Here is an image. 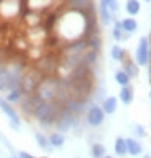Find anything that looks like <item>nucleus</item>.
<instances>
[{
  "label": "nucleus",
  "mask_w": 151,
  "mask_h": 158,
  "mask_svg": "<svg viewBox=\"0 0 151 158\" xmlns=\"http://www.w3.org/2000/svg\"><path fill=\"white\" fill-rule=\"evenodd\" d=\"M99 18L102 21V25H111L112 23V13L107 7V0H99Z\"/></svg>",
  "instance_id": "nucleus-13"
},
{
  "label": "nucleus",
  "mask_w": 151,
  "mask_h": 158,
  "mask_svg": "<svg viewBox=\"0 0 151 158\" xmlns=\"http://www.w3.org/2000/svg\"><path fill=\"white\" fill-rule=\"evenodd\" d=\"M149 64H151V54H149Z\"/></svg>",
  "instance_id": "nucleus-39"
},
{
  "label": "nucleus",
  "mask_w": 151,
  "mask_h": 158,
  "mask_svg": "<svg viewBox=\"0 0 151 158\" xmlns=\"http://www.w3.org/2000/svg\"><path fill=\"white\" fill-rule=\"evenodd\" d=\"M114 152H115V155H119V156H125L127 155V142H125L124 137H117V139H115Z\"/></svg>",
  "instance_id": "nucleus-21"
},
{
  "label": "nucleus",
  "mask_w": 151,
  "mask_h": 158,
  "mask_svg": "<svg viewBox=\"0 0 151 158\" xmlns=\"http://www.w3.org/2000/svg\"><path fill=\"white\" fill-rule=\"evenodd\" d=\"M149 78H151V64H149Z\"/></svg>",
  "instance_id": "nucleus-35"
},
{
  "label": "nucleus",
  "mask_w": 151,
  "mask_h": 158,
  "mask_svg": "<svg viewBox=\"0 0 151 158\" xmlns=\"http://www.w3.org/2000/svg\"><path fill=\"white\" fill-rule=\"evenodd\" d=\"M111 57L115 60V62H124L127 57H125V51L120 48V46H112V49H111Z\"/></svg>",
  "instance_id": "nucleus-25"
},
{
  "label": "nucleus",
  "mask_w": 151,
  "mask_h": 158,
  "mask_svg": "<svg viewBox=\"0 0 151 158\" xmlns=\"http://www.w3.org/2000/svg\"><path fill=\"white\" fill-rule=\"evenodd\" d=\"M86 44H88V49H93V51L99 52V49H101V38H99V34H97V33L89 34V38L86 39Z\"/></svg>",
  "instance_id": "nucleus-22"
},
{
  "label": "nucleus",
  "mask_w": 151,
  "mask_h": 158,
  "mask_svg": "<svg viewBox=\"0 0 151 158\" xmlns=\"http://www.w3.org/2000/svg\"><path fill=\"white\" fill-rule=\"evenodd\" d=\"M47 140H49L50 147H54V148H60V147H63V143H65V137H63V134H59L55 131L47 137Z\"/></svg>",
  "instance_id": "nucleus-18"
},
{
  "label": "nucleus",
  "mask_w": 151,
  "mask_h": 158,
  "mask_svg": "<svg viewBox=\"0 0 151 158\" xmlns=\"http://www.w3.org/2000/svg\"><path fill=\"white\" fill-rule=\"evenodd\" d=\"M18 10H20L18 0H3L0 3V13L3 16H13L18 13Z\"/></svg>",
  "instance_id": "nucleus-10"
},
{
  "label": "nucleus",
  "mask_w": 151,
  "mask_h": 158,
  "mask_svg": "<svg viewBox=\"0 0 151 158\" xmlns=\"http://www.w3.org/2000/svg\"><path fill=\"white\" fill-rule=\"evenodd\" d=\"M18 158H36L34 155H31V153H28V152H18V155H16Z\"/></svg>",
  "instance_id": "nucleus-32"
},
{
  "label": "nucleus",
  "mask_w": 151,
  "mask_h": 158,
  "mask_svg": "<svg viewBox=\"0 0 151 158\" xmlns=\"http://www.w3.org/2000/svg\"><path fill=\"white\" fill-rule=\"evenodd\" d=\"M135 134L138 137H146V129H145L143 126H140V124H137L135 126Z\"/></svg>",
  "instance_id": "nucleus-31"
},
{
  "label": "nucleus",
  "mask_w": 151,
  "mask_h": 158,
  "mask_svg": "<svg viewBox=\"0 0 151 158\" xmlns=\"http://www.w3.org/2000/svg\"><path fill=\"white\" fill-rule=\"evenodd\" d=\"M34 98H36V95H34ZM59 111H60V106H57L55 103H46V101H41V99L36 98L31 118L36 119L42 129H50L55 124Z\"/></svg>",
  "instance_id": "nucleus-2"
},
{
  "label": "nucleus",
  "mask_w": 151,
  "mask_h": 158,
  "mask_svg": "<svg viewBox=\"0 0 151 158\" xmlns=\"http://www.w3.org/2000/svg\"><path fill=\"white\" fill-rule=\"evenodd\" d=\"M91 155H93V158H104L106 156V147L99 142L93 143L91 145Z\"/></svg>",
  "instance_id": "nucleus-27"
},
{
  "label": "nucleus",
  "mask_w": 151,
  "mask_h": 158,
  "mask_svg": "<svg viewBox=\"0 0 151 158\" xmlns=\"http://www.w3.org/2000/svg\"><path fill=\"white\" fill-rule=\"evenodd\" d=\"M125 142H127V153L132 155V156H140L143 153V145L138 142L137 139H125Z\"/></svg>",
  "instance_id": "nucleus-12"
},
{
  "label": "nucleus",
  "mask_w": 151,
  "mask_h": 158,
  "mask_svg": "<svg viewBox=\"0 0 151 158\" xmlns=\"http://www.w3.org/2000/svg\"><path fill=\"white\" fill-rule=\"evenodd\" d=\"M133 98H135V91H133V88H132V85H129V86H122L120 88V93H119V99L124 104H129L133 101Z\"/></svg>",
  "instance_id": "nucleus-15"
},
{
  "label": "nucleus",
  "mask_w": 151,
  "mask_h": 158,
  "mask_svg": "<svg viewBox=\"0 0 151 158\" xmlns=\"http://www.w3.org/2000/svg\"><path fill=\"white\" fill-rule=\"evenodd\" d=\"M114 78H115V81L120 85V88H122V86H129V85H130V77H129V75H127L122 69L115 72Z\"/></svg>",
  "instance_id": "nucleus-26"
},
{
  "label": "nucleus",
  "mask_w": 151,
  "mask_h": 158,
  "mask_svg": "<svg viewBox=\"0 0 151 158\" xmlns=\"http://www.w3.org/2000/svg\"><path fill=\"white\" fill-rule=\"evenodd\" d=\"M23 98V91L20 88H15V90H10L5 93V101H8L10 104H15V103H20Z\"/></svg>",
  "instance_id": "nucleus-20"
},
{
  "label": "nucleus",
  "mask_w": 151,
  "mask_h": 158,
  "mask_svg": "<svg viewBox=\"0 0 151 158\" xmlns=\"http://www.w3.org/2000/svg\"><path fill=\"white\" fill-rule=\"evenodd\" d=\"M149 101H151V91H149Z\"/></svg>",
  "instance_id": "nucleus-38"
},
{
  "label": "nucleus",
  "mask_w": 151,
  "mask_h": 158,
  "mask_svg": "<svg viewBox=\"0 0 151 158\" xmlns=\"http://www.w3.org/2000/svg\"><path fill=\"white\" fill-rule=\"evenodd\" d=\"M0 111H2V113L7 116L10 127L15 129V131H20V127H21V119H20L18 111L13 108V104H10L8 101H5V98H2V96H0Z\"/></svg>",
  "instance_id": "nucleus-6"
},
{
  "label": "nucleus",
  "mask_w": 151,
  "mask_h": 158,
  "mask_svg": "<svg viewBox=\"0 0 151 158\" xmlns=\"http://www.w3.org/2000/svg\"><path fill=\"white\" fill-rule=\"evenodd\" d=\"M57 86H59V80L52 77H44L42 81L39 83L36 90V98L46 103H54L57 98Z\"/></svg>",
  "instance_id": "nucleus-5"
},
{
  "label": "nucleus",
  "mask_w": 151,
  "mask_h": 158,
  "mask_svg": "<svg viewBox=\"0 0 151 158\" xmlns=\"http://www.w3.org/2000/svg\"><path fill=\"white\" fill-rule=\"evenodd\" d=\"M104 158H112V156H109V155H106V156H104Z\"/></svg>",
  "instance_id": "nucleus-37"
},
{
  "label": "nucleus",
  "mask_w": 151,
  "mask_h": 158,
  "mask_svg": "<svg viewBox=\"0 0 151 158\" xmlns=\"http://www.w3.org/2000/svg\"><path fill=\"white\" fill-rule=\"evenodd\" d=\"M107 7L111 10V13L119 10V0H107Z\"/></svg>",
  "instance_id": "nucleus-30"
},
{
  "label": "nucleus",
  "mask_w": 151,
  "mask_h": 158,
  "mask_svg": "<svg viewBox=\"0 0 151 158\" xmlns=\"http://www.w3.org/2000/svg\"><path fill=\"white\" fill-rule=\"evenodd\" d=\"M86 104H88V101H81V99H77V98H70L63 106H65L68 111H72L75 116L80 118L83 113H86Z\"/></svg>",
  "instance_id": "nucleus-9"
},
{
  "label": "nucleus",
  "mask_w": 151,
  "mask_h": 158,
  "mask_svg": "<svg viewBox=\"0 0 151 158\" xmlns=\"http://www.w3.org/2000/svg\"><path fill=\"white\" fill-rule=\"evenodd\" d=\"M50 0H30V7L31 8H42L46 5H49Z\"/></svg>",
  "instance_id": "nucleus-29"
},
{
  "label": "nucleus",
  "mask_w": 151,
  "mask_h": 158,
  "mask_svg": "<svg viewBox=\"0 0 151 158\" xmlns=\"http://www.w3.org/2000/svg\"><path fill=\"white\" fill-rule=\"evenodd\" d=\"M59 33L68 43L78 41L81 34L86 33V16L83 15V11L77 10L67 11L59 21Z\"/></svg>",
  "instance_id": "nucleus-1"
},
{
  "label": "nucleus",
  "mask_w": 151,
  "mask_h": 158,
  "mask_svg": "<svg viewBox=\"0 0 151 158\" xmlns=\"http://www.w3.org/2000/svg\"><path fill=\"white\" fill-rule=\"evenodd\" d=\"M78 126H80L78 116H75L72 111H68L65 106H62L60 111H59V116H57V119H55V124H54L55 132L65 134V132L72 131V129L78 127Z\"/></svg>",
  "instance_id": "nucleus-3"
},
{
  "label": "nucleus",
  "mask_w": 151,
  "mask_h": 158,
  "mask_svg": "<svg viewBox=\"0 0 151 158\" xmlns=\"http://www.w3.org/2000/svg\"><path fill=\"white\" fill-rule=\"evenodd\" d=\"M140 8H141V5L138 0H127V3H125V10H127V13H129L130 16H135L140 13Z\"/></svg>",
  "instance_id": "nucleus-23"
},
{
  "label": "nucleus",
  "mask_w": 151,
  "mask_h": 158,
  "mask_svg": "<svg viewBox=\"0 0 151 158\" xmlns=\"http://www.w3.org/2000/svg\"><path fill=\"white\" fill-rule=\"evenodd\" d=\"M149 43H151V38H149Z\"/></svg>",
  "instance_id": "nucleus-41"
},
{
  "label": "nucleus",
  "mask_w": 151,
  "mask_h": 158,
  "mask_svg": "<svg viewBox=\"0 0 151 158\" xmlns=\"http://www.w3.org/2000/svg\"><path fill=\"white\" fill-rule=\"evenodd\" d=\"M104 119H106V114H104V111L101 109V106H97V104H93L86 109L85 113V121L86 124L89 127H99L104 124Z\"/></svg>",
  "instance_id": "nucleus-8"
},
{
  "label": "nucleus",
  "mask_w": 151,
  "mask_h": 158,
  "mask_svg": "<svg viewBox=\"0 0 151 158\" xmlns=\"http://www.w3.org/2000/svg\"><path fill=\"white\" fill-rule=\"evenodd\" d=\"M117 106H119V99L115 96H107L101 103V109L104 111V114H114L117 111Z\"/></svg>",
  "instance_id": "nucleus-11"
},
{
  "label": "nucleus",
  "mask_w": 151,
  "mask_h": 158,
  "mask_svg": "<svg viewBox=\"0 0 151 158\" xmlns=\"http://www.w3.org/2000/svg\"><path fill=\"white\" fill-rule=\"evenodd\" d=\"M3 67H5V64H3L2 60H0V69H3Z\"/></svg>",
  "instance_id": "nucleus-33"
},
{
  "label": "nucleus",
  "mask_w": 151,
  "mask_h": 158,
  "mask_svg": "<svg viewBox=\"0 0 151 158\" xmlns=\"http://www.w3.org/2000/svg\"><path fill=\"white\" fill-rule=\"evenodd\" d=\"M120 25H122V30H124L125 34H132L138 30V23L135 18H125L120 21Z\"/></svg>",
  "instance_id": "nucleus-17"
},
{
  "label": "nucleus",
  "mask_w": 151,
  "mask_h": 158,
  "mask_svg": "<svg viewBox=\"0 0 151 158\" xmlns=\"http://www.w3.org/2000/svg\"><path fill=\"white\" fill-rule=\"evenodd\" d=\"M145 2H151V0H145Z\"/></svg>",
  "instance_id": "nucleus-40"
},
{
  "label": "nucleus",
  "mask_w": 151,
  "mask_h": 158,
  "mask_svg": "<svg viewBox=\"0 0 151 158\" xmlns=\"http://www.w3.org/2000/svg\"><path fill=\"white\" fill-rule=\"evenodd\" d=\"M72 10H77V11H83V10H88L91 5H93V0H68Z\"/></svg>",
  "instance_id": "nucleus-19"
},
{
  "label": "nucleus",
  "mask_w": 151,
  "mask_h": 158,
  "mask_svg": "<svg viewBox=\"0 0 151 158\" xmlns=\"http://www.w3.org/2000/svg\"><path fill=\"white\" fill-rule=\"evenodd\" d=\"M122 64H124V69H122V70H124V72H125L127 75H129L130 80L138 77V73H140V69H138L137 62H133L132 59H125Z\"/></svg>",
  "instance_id": "nucleus-14"
},
{
  "label": "nucleus",
  "mask_w": 151,
  "mask_h": 158,
  "mask_svg": "<svg viewBox=\"0 0 151 158\" xmlns=\"http://www.w3.org/2000/svg\"><path fill=\"white\" fill-rule=\"evenodd\" d=\"M10 158H18V156H16V155H11V156H10Z\"/></svg>",
  "instance_id": "nucleus-36"
},
{
  "label": "nucleus",
  "mask_w": 151,
  "mask_h": 158,
  "mask_svg": "<svg viewBox=\"0 0 151 158\" xmlns=\"http://www.w3.org/2000/svg\"><path fill=\"white\" fill-rule=\"evenodd\" d=\"M149 54H151V49H149V38L143 36L138 41V46H137V51H135V62L138 67H145L149 64Z\"/></svg>",
  "instance_id": "nucleus-7"
},
{
  "label": "nucleus",
  "mask_w": 151,
  "mask_h": 158,
  "mask_svg": "<svg viewBox=\"0 0 151 158\" xmlns=\"http://www.w3.org/2000/svg\"><path fill=\"white\" fill-rule=\"evenodd\" d=\"M141 158H151V155H143Z\"/></svg>",
  "instance_id": "nucleus-34"
},
{
  "label": "nucleus",
  "mask_w": 151,
  "mask_h": 158,
  "mask_svg": "<svg viewBox=\"0 0 151 158\" xmlns=\"http://www.w3.org/2000/svg\"><path fill=\"white\" fill-rule=\"evenodd\" d=\"M97 60H99V52H96L93 49H86L85 56H83V64L85 65H88L93 70V67L97 64Z\"/></svg>",
  "instance_id": "nucleus-16"
},
{
  "label": "nucleus",
  "mask_w": 151,
  "mask_h": 158,
  "mask_svg": "<svg viewBox=\"0 0 151 158\" xmlns=\"http://www.w3.org/2000/svg\"><path fill=\"white\" fill-rule=\"evenodd\" d=\"M42 78H44V75L38 69L25 70V73H23V77L20 80V90L23 91V95H34L39 83L42 81Z\"/></svg>",
  "instance_id": "nucleus-4"
},
{
  "label": "nucleus",
  "mask_w": 151,
  "mask_h": 158,
  "mask_svg": "<svg viewBox=\"0 0 151 158\" xmlns=\"http://www.w3.org/2000/svg\"><path fill=\"white\" fill-rule=\"evenodd\" d=\"M34 140H36V143H38V147L39 148H42V150H50V143H49V140L47 137L44 135V134H41V132H36L34 134Z\"/></svg>",
  "instance_id": "nucleus-24"
},
{
  "label": "nucleus",
  "mask_w": 151,
  "mask_h": 158,
  "mask_svg": "<svg viewBox=\"0 0 151 158\" xmlns=\"http://www.w3.org/2000/svg\"><path fill=\"white\" fill-rule=\"evenodd\" d=\"M112 36H114V39H115V41H122V39H125V38H127V34L124 33V30H122L120 21H115L114 30H112Z\"/></svg>",
  "instance_id": "nucleus-28"
}]
</instances>
